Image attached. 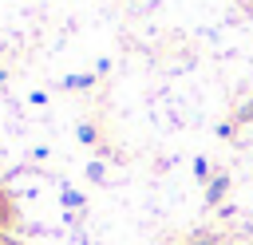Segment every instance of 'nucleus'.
Here are the masks:
<instances>
[{"mask_svg": "<svg viewBox=\"0 0 253 245\" xmlns=\"http://www.w3.org/2000/svg\"><path fill=\"white\" fill-rule=\"evenodd\" d=\"M225 194H229V174L221 170V174H213V178L206 182V205H210V209H221V205H225Z\"/></svg>", "mask_w": 253, "mask_h": 245, "instance_id": "1", "label": "nucleus"}, {"mask_svg": "<svg viewBox=\"0 0 253 245\" xmlns=\"http://www.w3.org/2000/svg\"><path fill=\"white\" fill-rule=\"evenodd\" d=\"M59 202H63V209H67V213H75V209H87V198H83L75 186H63V190H59Z\"/></svg>", "mask_w": 253, "mask_h": 245, "instance_id": "2", "label": "nucleus"}, {"mask_svg": "<svg viewBox=\"0 0 253 245\" xmlns=\"http://www.w3.org/2000/svg\"><path fill=\"white\" fill-rule=\"evenodd\" d=\"M75 142L79 146H99V126L95 122H75Z\"/></svg>", "mask_w": 253, "mask_h": 245, "instance_id": "3", "label": "nucleus"}, {"mask_svg": "<svg viewBox=\"0 0 253 245\" xmlns=\"http://www.w3.org/2000/svg\"><path fill=\"white\" fill-rule=\"evenodd\" d=\"M95 79H99L95 71H79V75H67L63 87H67V91H87V87H95Z\"/></svg>", "mask_w": 253, "mask_h": 245, "instance_id": "4", "label": "nucleus"}, {"mask_svg": "<svg viewBox=\"0 0 253 245\" xmlns=\"http://www.w3.org/2000/svg\"><path fill=\"white\" fill-rule=\"evenodd\" d=\"M194 178H198V182H210V178H213V170H210V158H206V154H198V158H194Z\"/></svg>", "mask_w": 253, "mask_h": 245, "instance_id": "5", "label": "nucleus"}, {"mask_svg": "<svg viewBox=\"0 0 253 245\" xmlns=\"http://www.w3.org/2000/svg\"><path fill=\"white\" fill-rule=\"evenodd\" d=\"M12 217H16V213H12V202L0 194V229H8V225H12Z\"/></svg>", "mask_w": 253, "mask_h": 245, "instance_id": "6", "label": "nucleus"}, {"mask_svg": "<svg viewBox=\"0 0 253 245\" xmlns=\"http://www.w3.org/2000/svg\"><path fill=\"white\" fill-rule=\"evenodd\" d=\"M87 178L91 182H107V166L103 162H87Z\"/></svg>", "mask_w": 253, "mask_h": 245, "instance_id": "7", "label": "nucleus"}, {"mask_svg": "<svg viewBox=\"0 0 253 245\" xmlns=\"http://www.w3.org/2000/svg\"><path fill=\"white\" fill-rule=\"evenodd\" d=\"M233 130H237V122H233V119H229V122H217V126H213V134H217V138H233Z\"/></svg>", "mask_w": 253, "mask_h": 245, "instance_id": "8", "label": "nucleus"}, {"mask_svg": "<svg viewBox=\"0 0 253 245\" xmlns=\"http://www.w3.org/2000/svg\"><path fill=\"white\" fill-rule=\"evenodd\" d=\"M28 103H32V107H47V91H32Z\"/></svg>", "mask_w": 253, "mask_h": 245, "instance_id": "9", "label": "nucleus"}, {"mask_svg": "<svg viewBox=\"0 0 253 245\" xmlns=\"http://www.w3.org/2000/svg\"><path fill=\"white\" fill-rule=\"evenodd\" d=\"M47 154H51L47 146H32V162H47Z\"/></svg>", "mask_w": 253, "mask_h": 245, "instance_id": "10", "label": "nucleus"}, {"mask_svg": "<svg viewBox=\"0 0 253 245\" xmlns=\"http://www.w3.org/2000/svg\"><path fill=\"white\" fill-rule=\"evenodd\" d=\"M241 4H253V0H241Z\"/></svg>", "mask_w": 253, "mask_h": 245, "instance_id": "11", "label": "nucleus"}, {"mask_svg": "<svg viewBox=\"0 0 253 245\" xmlns=\"http://www.w3.org/2000/svg\"><path fill=\"white\" fill-rule=\"evenodd\" d=\"M0 166H4V158H0Z\"/></svg>", "mask_w": 253, "mask_h": 245, "instance_id": "12", "label": "nucleus"}]
</instances>
